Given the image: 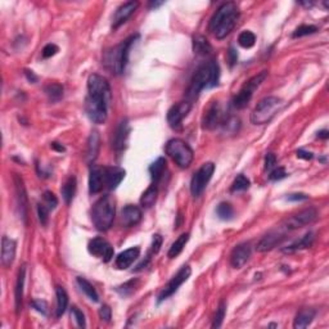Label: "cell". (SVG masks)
I'll return each instance as SVG.
<instances>
[{
	"label": "cell",
	"mask_w": 329,
	"mask_h": 329,
	"mask_svg": "<svg viewBox=\"0 0 329 329\" xmlns=\"http://www.w3.org/2000/svg\"><path fill=\"white\" fill-rule=\"evenodd\" d=\"M266 77H268V71H261L260 74L251 77V79L240 88V90L236 93V95L234 96V107L238 109H242L244 108V107H247V104H248L251 98H252L253 93H255V90L265 81Z\"/></svg>",
	"instance_id": "cell-8"
},
{
	"label": "cell",
	"mask_w": 329,
	"mask_h": 329,
	"mask_svg": "<svg viewBox=\"0 0 329 329\" xmlns=\"http://www.w3.org/2000/svg\"><path fill=\"white\" fill-rule=\"evenodd\" d=\"M251 257V244L249 243H240L233 249L230 256V264L235 269H240L247 264Z\"/></svg>",
	"instance_id": "cell-15"
},
{
	"label": "cell",
	"mask_w": 329,
	"mask_h": 329,
	"mask_svg": "<svg viewBox=\"0 0 329 329\" xmlns=\"http://www.w3.org/2000/svg\"><path fill=\"white\" fill-rule=\"evenodd\" d=\"M161 246H162V236H161L160 234H154L153 238H152V244H150V251L149 253H148V257L158 253V251L161 249Z\"/></svg>",
	"instance_id": "cell-46"
},
{
	"label": "cell",
	"mask_w": 329,
	"mask_h": 329,
	"mask_svg": "<svg viewBox=\"0 0 329 329\" xmlns=\"http://www.w3.org/2000/svg\"><path fill=\"white\" fill-rule=\"evenodd\" d=\"M192 109V103L189 100L176 103L167 112V122L173 129H178L182 125V121L188 116V113Z\"/></svg>",
	"instance_id": "cell-12"
},
{
	"label": "cell",
	"mask_w": 329,
	"mask_h": 329,
	"mask_svg": "<svg viewBox=\"0 0 329 329\" xmlns=\"http://www.w3.org/2000/svg\"><path fill=\"white\" fill-rule=\"evenodd\" d=\"M76 282L77 285L80 287V289L84 292V293L87 294V297L89 298L90 301H93V302H98V301H99V296H98L95 288L93 287L92 283H89L87 279L81 278V277H79V278L76 279Z\"/></svg>",
	"instance_id": "cell-32"
},
{
	"label": "cell",
	"mask_w": 329,
	"mask_h": 329,
	"mask_svg": "<svg viewBox=\"0 0 329 329\" xmlns=\"http://www.w3.org/2000/svg\"><path fill=\"white\" fill-rule=\"evenodd\" d=\"M26 279V265L21 266L17 277L16 288H14V301H16V314L19 315L22 311V302H23V287H25Z\"/></svg>",
	"instance_id": "cell-25"
},
{
	"label": "cell",
	"mask_w": 329,
	"mask_h": 329,
	"mask_svg": "<svg viewBox=\"0 0 329 329\" xmlns=\"http://www.w3.org/2000/svg\"><path fill=\"white\" fill-rule=\"evenodd\" d=\"M55 296H57V318H61L67 309L68 296L62 287H55Z\"/></svg>",
	"instance_id": "cell-35"
},
{
	"label": "cell",
	"mask_w": 329,
	"mask_h": 329,
	"mask_svg": "<svg viewBox=\"0 0 329 329\" xmlns=\"http://www.w3.org/2000/svg\"><path fill=\"white\" fill-rule=\"evenodd\" d=\"M216 214H218L219 219H221V220H230V219H233L234 215L233 206L228 203V202H221L220 205L218 206V208H216Z\"/></svg>",
	"instance_id": "cell-37"
},
{
	"label": "cell",
	"mask_w": 329,
	"mask_h": 329,
	"mask_svg": "<svg viewBox=\"0 0 329 329\" xmlns=\"http://www.w3.org/2000/svg\"><path fill=\"white\" fill-rule=\"evenodd\" d=\"M193 51L198 55H208L212 51V45L203 35L193 36Z\"/></svg>",
	"instance_id": "cell-28"
},
{
	"label": "cell",
	"mask_w": 329,
	"mask_h": 329,
	"mask_svg": "<svg viewBox=\"0 0 329 329\" xmlns=\"http://www.w3.org/2000/svg\"><path fill=\"white\" fill-rule=\"evenodd\" d=\"M14 184H16V193H17V202H18V208L21 218L23 223L26 224V218H27V195H26V189L23 186L22 178L18 175H14Z\"/></svg>",
	"instance_id": "cell-23"
},
{
	"label": "cell",
	"mask_w": 329,
	"mask_h": 329,
	"mask_svg": "<svg viewBox=\"0 0 329 329\" xmlns=\"http://www.w3.org/2000/svg\"><path fill=\"white\" fill-rule=\"evenodd\" d=\"M277 165V157L274 153H268L265 156V169L272 170Z\"/></svg>",
	"instance_id": "cell-51"
},
{
	"label": "cell",
	"mask_w": 329,
	"mask_h": 329,
	"mask_svg": "<svg viewBox=\"0 0 329 329\" xmlns=\"http://www.w3.org/2000/svg\"><path fill=\"white\" fill-rule=\"evenodd\" d=\"M318 31V27L314 25H301L298 26L297 29L294 30L293 35L292 38H302V36L311 35V34H315Z\"/></svg>",
	"instance_id": "cell-41"
},
{
	"label": "cell",
	"mask_w": 329,
	"mask_h": 329,
	"mask_svg": "<svg viewBox=\"0 0 329 329\" xmlns=\"http://www.w3.org/2000/svg\"><path fill=\"white\" fill-rule=\"evenodd\" d=\"M45 93L51 102H58L63 96V87L61 84H49L45 87Z\"/></svg>",
	"instance_id": "cell-36"
},
{
	"label": "cell",
	"mask_w": 329,
	"mask_h": 329,
	"mask_svg": "<svg viewBox=\"0 0 329 329\" xmlns=\"http://www.w3.org/2000/svg\"><path fill=\"white\" fill-rule=\"evenodd\" d=\"M219 79H220V67H219L218 62L210 61L202 64L201 67L195 71L194 76L190 81V85L187 90V98L189 99V102L192 103L193 100L197 99L203 89L216 87L219 84Z\"/></svg>",
	"instance_id": "cell-2"
},
{
	"label": "cell",
	"mask_w": 329,
	"mask_h": 329,
	"mask_svg": "<svg viewBox=\"0 0 329 329\" xmlns=\"http://www.w3.org/2000/svg\"><path fill=\"white\" fill-rule=\"evenodd\" d=\"M137 285H138V279H131V281L126 282V283H124L122 285L116 288V291L121 294L122 297H128V296H130V294L135 291Z\"/></svg>",
	"instance_id": "cell-40"
},
{
	"label": "cell",
	"mask_w": 329,
	"mask_h": 329,
	"mask_svg": "<svg viewBox=\"0 0 329 329\" xmlns=\"http://www.w3.org/2000/svg\"><path fill=\"white\" fill-rule=\"evenodd\" d=\"M165 170H166V160L163 157H160L158 160L154 161L149 166V174L152 180L154 183L160 182L161 178L163 176V173H165Z\"/></svg>",
	"instance_id": "cell-31"
},
{
	"label": "cell",
	"mask_w": 329,
	"mask_h": 329,
	"mask_svg": "<svg viewBox=\"0 0 329 329\" xmlns=\"http://www.w3.org/2000/svg\"><path fill=\"white\" fill-rule=\"evenodd\" d=\"M283 107V100L278 96H266L257 103L251 113V122L253 125H265L274 118V116Z\"/></svg>",
	"instance_id": "cell-5"
},
{
	"label": "cell",
	"mask_w": 329,
	"mask_h": 329,
	"mask_svg": "<svg viewBox=\"0 0 329 329\" xmlns=\"http://www.w3.org/2000/svg\"><path fill=\"white\" fill-rule=\"evenodd\" d=\"M58 51H59V48H58L55 44L45 45L44 49H43V51H42L43 58H45V59H47V58H51L53 55L57 54Z\"/></svg>",
	"instance_id": "cell-48"
},
{
	"label": "cell",
	"mask_w": 329,
	"mask_h": 329,
	"mask_svg": "<svg viewBox=\"0 0 329 329\" xmlns=\"http://www.w3.org/2000/svg\"><path fill=\"white\" fill-rule=\"evenodd\" d=\"M162 1H152V3H149V8H154V9H156V8H158V6L162 5Z\"/></svg>",
	"instance_id": "cell-58"
},
{
	"label": "cell",
	"mask_w": 329,
	"mask_h": 329,
	"mask_svg": "<svg viewBox=\"0 0 329 329\" xmlns=\"http://www.w3.org/2000/svg\"><path fill=\"white\" fill-rule=\"evenodd\" d=\"M285 235L281 232H270L269 234H266L265 236H262L261 240L257 243L256 249L259 252H268L270 249H273L274 247H277L278 244H281L282 240H284Z\"/></svg>",
	"instance_id": "cell-20"
},
{
	"label": "cell",
	"mask_w": 329,
	"mask_h": 329,
	"mask_svg": "<svg viewBox=\"0 0 329 329\" xmlns=\"http://www.w3.org/2000/svg\"><path fill=\"white\" fill-rule=\"evenodd\" d=\"M249 184H251V183H249L248 178H246V176L240 174V175H238L235 179H234L230 190H232V192H240V190H246V189L249 188Z\"/></svg>",
	"instance_id": "cell-39"
},
{
	"label": "cell",
	"mask_w": 329,
	"mask_h": 329,
	"mask_svg": "<svg viewBox=\"0 0 329 329\" xmlns=\"http://www.w3.org/2000/svg\"><path fill=\"white\" fill-rule=\"evenodd\" d=\"M238 18H239V10L236 4L233 1L224 3L212 16L208 30L219 40L225 39L234 30Z\"/></svg>",
	"instance_id": "cell-1"
},
{
	"label": "cell",
	"mask_w": 329,
	"mask_h": 329,
	"mask_svg": "<svg viewBox=\"0 0 329 329\" xmlns=\"http://www.w3.org/2000/svg\"><path fill=\"white\" fill-rule=\"evenodd\" d=\"M318 219V211L314 207L305 208L302 211L297 212V214L292 215L291 218H288L285 221V228L287 229H300L304 228L309 224H313L314 221Z\"/></svg>",
	"instance_id": "cell-11"
},
{
	"label": "cell",
	"mask_w": 329,
	"mask_h": 329,
	"mask_svg": "<svg viewBox=\"0 0 329 329\" xmlns=\"http://www.w3.org/2000/svg\"><path fill=\"white\" fill-rule=\"evenodd\" d=\"M76 188H77V182H76V178L75 176H70L67 180H66V183L63 184V187H62V197H63L64 202L67 203V205H70L71 201L74 199L75 197V193H76Z\"/></svg>",
	"instance_id": "cell-30"
},
{
	"label": "cell",
	"mask_w": 329,
	"mask_h": 329,
	"mask_svg": "<svg viewBox=\"0 0 329 329\" xmlns=\"http://www.w3.org/2000/svg\"><path fill=\"white\" fill-rule=\"evenodd\" d=\"M301 5H305V6H307V8H310V6H313L314 5V3L313 1H309V3H307V1H301Z\"/></svg>",
	"instance_id": "cell-59"
},
{
	"label": "cell",
	"mask_w": 329,
	"mask_h": 329,
	"mask_svg": "<svg viewBox=\"0 0 329 329\" xmlns=\"http://www.w3.org/2000/svg\"><path fill=\"white\" fill-rule=\"evenodd\" d=\"M223 122V112H221L220 104L218 102L212 103L210 108L205 112V117H203V128L207 130L218 128L219 125Z\"/></svg>",
	"instance_id": "cell-16"
},
{
	"label": "cell",
	"mask_w": 329,
	"mask_h": 329,
	"mask_svg": "<svg viewBox=\"0 0 329 329\" xmlns=\"http://www.w3.org/2000/svg\"><path fill=\"white\" fill-rule=\"evenodd\" d=\"M17 243L14 239H10L8 236H3L1 239V264L5 268L12 266L13 261L16 259Z\"/></svg>",
	"instance_id": "cell-18"
},
{
	"label": "cell",
	"mask_w": 329,
	"mask_h": 329,
	"mask_svg": "<svg viewBox=\"0 0 329 329\" xmlns=\"http://www.w3.org/2000/svg\"><path fill=\"white\" fill-rule=\"evenodd\" d=\"M50 147H51V149L57 150V152H64V150H66V148H64L62 144L57 143V141H53V143L50 144Z\"/></svg>",
	"instance_id": "cell-56"
},
{
	"label": "cell",
	"mask_w": 329,
	"mask_h": 329,
	"mask_svg": "<svg viewBox=\"0 0 329 329\" xmlns=\"http://www.w3.org/2000/svg\"><path fill=\"white\" fill-rule=\"evenodd\" d=\"M238 43L242 48L249 49L252 48L256 43V36L253 32L251 31H243L239 36H238Z\"/></svg>",
	"instance_id": "cell-38"
},
{
	"label": "cell",
	"mask_w": 329,
	"mask_h": 329,
	"mask_svg": "<svg viewBox=\"0 0 329 329\" xmlns=\"http://www.w3.org/2000/svg\"><path fill=\"white\" fill-rule=\"evenodd\" d=\"M166 154H169L174 160V162L182 169H187L190 166L194 158L193 149L189 147V144L182 139H171L166 144Z\"/></svg>",
	"instance_id": "cell-7"
},
{
	"label": "cell",
	"mask_w": 329,
	"mask_h": 329,
	"mask_svg": "<svg viewBox=\"0 0 329 329\" xmlns=\"http://www.w3.org/2000/svg\"><path fill=\"white\" fill-rule=\"evenodd\" d=\"M43 203H44L47 207L50 210V211H53L55 207L58 206V199L57 197L54 195V193L49 192V190H47V192L43 194Z\"/></svg>",
	"instance_id": "cell-43"
},
{
	"label": "cell",
	"mask_w": 329,
	"mask_h": 329,
	"mask_svg": "<svg viewBox=\"0 0 329 329\" xmlns=\"http://www.w3.org/2000/svg\"><path fill=\"white\" fill-rule=\"evenodd\" d=\"M25 75L26 77H27V80L30 81V83H36L38 81V76H36L32 71H29V70H25Z\"/></svg>",
	"instance_id": "cell-55"
},
{
	"label": "cell",
	"mask_w": 329,
	"mask_h": 329,
	"mask_svg": "<svg viewBox=\"0 0 329 329\" xmlns=\"http://www.w3.org/2000/svg\"><path fill=\"white\" fill-rule=\"evenodd\" d=\"M328 130H322L318 133V138H320V139H328Z\"/></svg>",
	"instance_id": "cell-57"
},
{
	"label": "cell",
	"mask_w": 329,
	"mask_h": 329,
	"mask_svg": "<svg viewBox=\"0 0 329 329\" xmlns=\"http://www.w3.org/2000/svg\"><path fill=\"white\" fill-rule=\"evenodd\" d=\"M71 314H72V318L76 320L77 326L81 327V328H85V327H87V322H85V315H84L83 311H81L79 307L72 306V309H71Z\"/></svg>",
	"instance_id": "cell-45"
},
{
	"label": "cell",
	"mask_w": 329,
	"mask_h": 329,
	"mask_svg": "<svg viewBox=\"0 0 329 329\" xmlns=\"http://www.w3.org/2000/svg\"><path fill=\"white\" fill-rule=\"evenodd\" d=\"M129 133H130V128H129L128 118H124L118 122V126L113 135V148L116 150H121L126 147Z\"/></svg>",
	"instance_id": "cell-21"
},
{
	"label": "cell",
	"mask_w": 329,
	"mask_h": 329,
	"mask_svg": "<svg viewBox=\"0 0 329 329\" xmlns=\"http://www.w3.org/2000/svg\"><path fill=\"white\" fill-rule=\"evenodd\" d=\"M225 313H227V305H225L224 301H221L220 305H219L218 311H216V315H215L212 328H220L221 324H223L224 318H225Z\"/></svg>",
	"instance_id": "cell-42"
},
{
	"label": "cell",
	"mask_w": 329,
	"mask_h": 329,
	"mask_svg": "<svg viewBox=\"0 0 329 329\" xmlns=\"http://www.w3.org/2000/svg\"><path fill=\"white\" fill-rule=\"evenodd\" d=\"M139 255H141L139 247H131V248L126 249L116 257V268L120 269V270L130 268L134 264L135 260H138Z\"/></svg>",
	"instance_id": "cell-22"
},
{
	"label": "cell",
	"mask_w": 329,
	"mask_h": 329,
	"mask_svg": "<svg viewBox=\"0 0 329 329\" xmlns=\"http://www.w3.org/2000/svg\"><path fill=\"white\" fill-rule=\"evenodd\" d=\"M116 206L115 199L109 194L103 195L102 198L94 203L93 210H92V221L94 227L99 232H107L113 224L115 219Z\"/></svg>",
	"instance_id": "cell-4"
},
{
	"label": "cell",
	"mask_w": 329,
	"mask_h": 329,
	"mask_svg": "<svg viewBox=\"0 0 329 329\" xmlns=\"http://www.w3.org/2000/svg\"><path fill=\"white\" fill-rule=\"evenodd\" d=\"M99 318L103 320V322H106V323H109L111 322L112 318V310L111 307L108 305H103L102 307L99 309Z\"/></svg>",
	"instance_id": "cell-49"
},
{
	"label": "cell",
	"mask_w": 329,
	"mask_h": 329,
	"mask_svg": "<svg viewBox=\"0 0 329 329\" xmlns=\"http://www.w3.org/2000/svg\"><path fill=\"white\" fill-rule=\"evenodd\" d=\"M49 212H50V210H49L47 206L44 205V203H39L38 205V215H39V221H40V224H42L43 227H45L47 224H48V220H49Z\"/></svg>",
	"instance_id": "cell-44"
},
{
	"label": "cell",
	"mask_w": 329,
	"mask_h": 329,
	"mask_svg": "<svg viewBox=\"0 0 329 329\" xmlns=\"http://www.w3.org/2000/svg\"><path fill=\"white\" fill-rule=\"evenodd\" d=\"M314 239H315L314 233H313V232H309V233L305 234V235L302 236L300 240L292 243L291 246H288L287 248H283V252L291 253V252H294V251H298V249L309 248V247L313 246Z\"/></svg>",
	"instance_id": "cell-29"
},
{
	"label": "cell",
	"mask_w": 329,
	"mask_h": 329,
	"mask_svg": "<svg viewBox=\"0 0 329 329\" xmlns=\"http://www.w3.org/2000/svg\"><path fill=\"white\" fill-rule=\"evenodd\" d=\"M228 54H229L230 66H233V64L236 62V59H238V55H236V51L234 50L233 48H230V50H229V53H228Z\"/></svg>",
	"instance_id": "cell-54"
},
{
	"label": "cell",
	"mask_w": 329,
	"mask_h": 329,
	"mask_svg": "<svg viewBox=\"0 0 329 329\" xmlns=\"http://www.w3.org/2000/svg\"><path fill=\"white\" fill-rule=\"evenodd\" d=\"M315 314L317 311L314 310V309H309V307H305V309H301L300 311L296 315V319H294L293 327L296 329H302L306 328L311 324V322L315 318Z\"/></svg>",
	"instance_id": "cell-26"
},
{
	"label": "cell",
	"mask_w": 329,
	"mask_h": 329,
	"mask_svg": "<svg viewBox=\"0 0 329 329\" xmlns=\"http://www.w3.org/2000/svg\"><path fill=\"white\" fill-rule=\"evenodd\" d=\"M287 175H288V174L285 173L284 167H278V169H274L272 173H270V175H269V179H270V180H282V179H284Z\"/></svg>",
	"instance_id": "cell-50"
},
{
	"label": "cell",
	"mask_w": 329,
	"mask_h": 329,
	"mask_svg": "<svg viewBox=\"0 0 329 329\" xmlns=\"http://www.w3.org/2000/svg\"><path fill=\"white\" fill-rule=\"evenodd\" d=\"M104 184V173L102 167H98L95 165L90 167L89 175V192L90 194H96L99 193Z\"/></svg>",
	"instance_id": "cell-24"
},
{
	"label": "cell",
	"mask_w": 329,
	"mask_h": 329,
	"mask_svg": "<svg viewBox=\"0 0 329 329\" xmlns=\"http://www.w3.org/2000/svg\"><path fill=\"white\" fill-rule=\"evenodd\" d=\"M141 210L135 205H128L122 208L121 211V224L125 228L135 227L141 220Z\"/></svg>",
	"instance_id": "cell-17"
},
{
	"label": "cell",
	"mask_w": 329,
	"mask_h": 329,
	"mask_svg": "<svg viewBox=\"0 0 329 329\" xmlns=\"http://www.w3.org/2000/svg\"><path fill=\"white\" fill-rule=\"evenodd\" d=\"M190 274H192V269H190V266L188 265L183 266L179 272L176 273L173 278H171V281L167 283L166 287L161 291L160 296H158V302H162V301H165L166 298H169L170 296H173V294L179 289L180 285L188 281Z\"/></svg>",
	"instance_id": "cell-10"
},
{
	"label": "cell",
	"mask_w": 329,
	"mask_h": 329,
	"mask_svg": "<svg viewBox=\"0 0 329 329\" xmlns=\"http://www.w3.org/2000/svg\"><path fill=\"white\" fill-rule=\"evenodd\" d=\"M88 249L92 255L99 257L102 261L109 262L113 257V248L112 246L103 238H94L93 240H90Z\"/></svg>",
	"instance_id": "cell-13"
},
{
	"label": "cell",
	"mask_w": 329,
	"mask_h": 329,
	"mask_svg": "<svg viewBox=\"0 0 329 329\" xmlns=\"http://www.w3.org/2000/svg\"><path fill=\"white\" fill-rule=\"evenodd\" d=\"M138 6H139L138 1H128V3H124L122 5L118 6L113 14V18H112V29L116 30L121 25H124L133 16V13L137 10Z\"/></svg>",
	"instance_id": "cell-14"
},
{
	"label": "cell",
	"mask_w": 329,
	"mask_h": 329,
	"mask_svg": "<svg viewBox=\"0 0 329 329\" xmlns=\"http://www.w3.org/2000/svg\"><path fill=\"white\" fill-rule=\"evenodd\" d=\"M31 306L35 309L38 313L43 314V315H48V304L44 300H34L31 302Z\"/></svg>",
	"instance_id": "cell-47"
},
{
	"label": "cell",
	"mask_w": 329,
	"mask_h": 329,
	"mask_svg": "<svg viewBox=\"0 0 329 329\" xmlns=\"http://www.w3.org/2000/svg\"><path fill=\"white\" fill-rule=\"evenodd\" d=\"M157 194H158V189H157L156 184L150 186L145 192L141 194V205L144 208H149L154 205V202L157 199Z\"/></svg>",
	"instance_id": "cell-34"
},
{
	"label": "cell",
	"mask_w": 329,
	"mask_h": 329,
	"mask_svg": "<svg viewBox=\"0 0 329 329\" xmlns=\"http://www.w3.org/2000/svg\"><path fill=\"white\" fill-rule=\"evenodd\" d=\"M188 240H189V233H183L182 235H180L179 238L171 244V247H170L169 253H167V256H169L170 259H174L176 256H179L180 253H182L183 249H184V247H186L187 243H188Z\"/></svg>",
	"instance_id": "cell-33"
},
{
	"label": "cell",
	"mask_w": 329,
	"mask_h": 329,
	"mask_svg": "<svg viewBox=\"0 0 329 329\" xmlns=\"http://www.w3.org/2000/svg\"><path fill=\"white\" fill-rule=\"evenodd\" d=\"M287 199L288 201H292V202L306 201V199H309V195L305 194V193H293V194L288 195Z\"/></svg>",
	"instance_id": "cell-52"
},
{
	"label": "cell",
	"mask_w": 329,
	"mask_h": 329,
	"mask_svg": "<svg viewBox=\"0 0 329 329\" xmlns=\"http://www.w3.org/2000/svg\"><path fill=\"white\" fill-rule=\"evenodd\" d=\"M100 148V138L99 133L96 130L92 131L89 139H88V150H87V157L89 162H94L95 158L98 157Z\"/></svg>",
	"instance_id": "cell-27"
},
{
	"label": "cell",
	"mask_w": 329,
	"mask_h": 329,
	"mask_svg": "<svg viewBox=\"0 0 329 329\" xmlns=\"http://www.w3.org/2000/svg\"><path fill=\"white\" fill-rule=\"evenodd\" d=\"M296 153H297L298 158H304V160H311V158L314 157L311 152H307V150H304V149H298Z\"/></svg>",
	"instance_id": "cell-53"
},
{
	"label": "cell",
	"mask_w": 329,
	"mask_h": 329,
	"mask_svg": "<svg viewBox=\"0 0 329 329\" xmlns=\"http://www.w3.org/2000/svg\"><path fill=\"white\" fill-rule=\"evenodd\" d=\"M104 173V184L108 189H116L125 178V170L118 166L103 167Z\"/></svg>",
	"instance_id": "cell-19"
},
{
	"label": "cell",
	"mask_w": 329,
	"mask_h": 329,
	"mask_svg": "<svg viewBox=\"0 0 329 329\" xmlns=\"http://www.w3.org/2000/svg\"><path fill=\"white\" fill-rule=\"evenodd\" d=\"M138 35L130 36L118 45H116L115 48H111L108 50L104 51L103 55V63L111 71L112 74L115 75H121L124 74L126 63L129 59V50H130L133 43L137 40Z\"/></svg>",
	"instance_id": "cell-3"
},
{
	"label": "cell",
	"mask_w": 329,
	"mask_h": 329,
	"mask_svg": "<svg viewBox=\"0 0 329 329\" xmlns=\"http://www.w3.org/2000/svg\"><path fill=\"white\" fill-rule=\"evenodd\" d=\"M214 173L215 165L212 162H206L199 167V170L193 175L192 182H190V193L193 197H199L203 193Z\"/></svg>",
	"instance_id": "cell-9"
},
{
	"label": "cell",
	"mask_w": 329,
	"mask_h": 329,
	"mask_svg": "<svg viewBox=\"0 0 329 329\" xmlns=\"http://www.w3.org/2000/svg\"><path fill=\"white\" fill-rule=\"evenodd\" d=\"M111 99V88L106 77L93 74L88 79V96L85 100L99 104H108Z\"/></svg>",
	"instance_id": "cell-6"
}]
</instances>
